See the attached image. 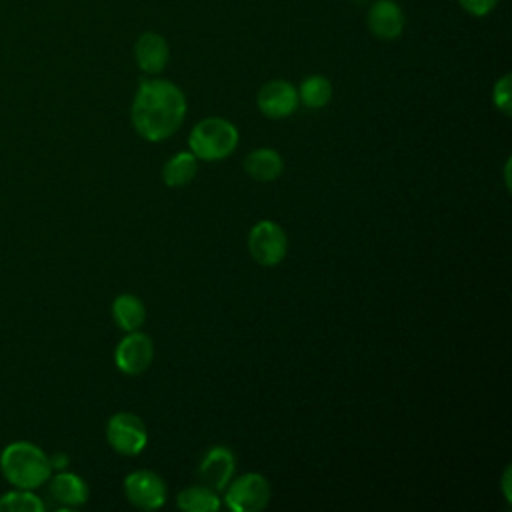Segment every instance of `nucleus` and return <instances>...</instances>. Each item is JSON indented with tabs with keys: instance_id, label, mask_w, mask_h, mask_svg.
Instances as JSON below:
<instances>
[{
	"instance_id": "nucleus-21",
	"label": "nucleus",
	"mask_w": 512,
	"mask_h": 512,
	"mask_svg": "<svg viewBox=\"0 0 512 512\" xmlns=\"http://www.w3.org/2000/svg\"><path fill=\"white\" fill-rule=\"evenodd\" d=\"M498 0H458V4L472 16H486L492 12Z\"/></svg>"
},
{
	"instance_id": "nucleus-17",
	"label": "nucleus",
	"mask_w": 512,
	"mask_h": 512,
	"mask_svg": "<svg viewBox=\"0 0 512 512\" xmlns=\"http://www.w3.org/2000/svg\"><path fill=\"white\" fill-rule=\"evenodd\" d=\"M176 506L184 512H216L222 506L218 492L204 484L188 486L176 496Z\"/></svg>"
},
{
	"instance_id": "nucleus-12",
	"label": "nucleus",
	"mask_w": 512,
	"mask_h": 512,
	"mask_svg": "<svg viewBox=\"0 0 512 512\" xmlns=\"http://www.w3.org/2000/svg\"><path fill=\"white\" fill-rule=\"evenodd\" d=\"M168 56H170V50L164 36L156 32H144L136 38L134 58L142 72L146 74L162 72L168 64Z\"/></svg>"
},
{
	"instance_id": "nucleus-3",
	"label": "nucleus",
	"mask_w": 512,
	"mask_h": 512,
	"mask_svg": "<svg viewBox=\"0 0 512 512\" xmlns=\"http://www.w3.org/2000/svg\"><path fill=\"white\" fill-rule=\"evenodd\" d=\"M238 138H240L238 130L230 120L220 116H210L200 120L192 128L188 136V144H190V152L198 160L216 162V160L228 158L236 150Z\"/></svg>"
},
{
	"instance_id": "nucleus-4",
	"label": "nucleus",
	"mask_w": 512,
	"mask_h": 512,
	"mask_svg": "<svg viewBox=\"0 0 512 512\" xmlns=\"http://www.w3.org/2000/svg\"><path fill=\"white\" fill-rule=\"evenodd\" d=\"M272 496L270 482L258 472H244L226 484L224 504L234 512H260Z\"/></svg>"
},
{
	"instance_id": "nucleus-20",
	"label": "nucleus",
	"mask_w": 512,
	"mask_h": 512,
	"mask_svg": "<svg viewBox=\"0 0 512 512\" xmlns=\"http://www.w3.org/2000/svg\"><path fill=\"white\" fill-rule=\"evenodd\" d=\"M492 102L494 106L504 114H512V98H510V74H504L500 80H496L492 90Z\"/></svg>"
},
{
	"instance_id": "nucleus-16",
	"label": "nucleus",
	"mask_w": 512,
	"mask_h": 512,
	"mask_svg": "<svg viewBox=\"0 0 512 512\" xmlns=\"http://www.w3.org/2000/svg\"><path fill=\"white\" fill-rule=\"evenodd\" d=\"M196 170H198V158L190 150L178 152L166 160L162 168V180L170 188H180L194 180Z\"/></svg>"
},
{
	"instance_id": "nucleus-2",
	"label": "nucleus",
	"mask_w": 512,
	"mask_h": 512,
	"mask_svg": "<svg viewBox=\"0 0 512 512\" xmlns=\"http://www.w3.org/2000/svg\"><path fill=\"white\" fill-rule=\"evenodd\" d=\"M0 472L14 488L34 490L48 482L52 466L48 454L26 440L10 442L0 454Z\"/></svg>"
},
{
	"instance_id": "nucleus-14",
	"label": "nucleus",
	"mask_w": 512,
	"mask_h": 512,
	"mask_svg": "<svg viewBox=\"0 0 512 512\" xmlns=\"http://www.w3.org/2000/svg\"><path fill=\"white\" fill-rule=\"evenodd\" d=\"M244 170L258 182H272L284 170V160L274 148H256L244 158Z\"/></svg>"
},
{
	"instance_id": "nucleus-1",
	"label": "nucleus",
	"mask_w": 512,
	"mask_h": 512,
	"mask_svg": "<svg viewBox=\"0 0 512 512\" xmlns=\"http://www.w3.org/2000/svg\"><path fill=\"white\" fill-rule=\"evenodd\" d=\"M186 118V96L170 80H144L140 82L130 120L134 130L150 142L170 138Z\"/></svg>"
},
{
	"instance_id": "nucleus-19",
	"label": "nucleus",
	"mask_w": 512,
	"mask_h": 512,
	"mask_svg": "<svg viewBox=\"0 0 512 512\" xmlns=\"http://www.w3.org/2000/svg\"><path fill=\"white\" fill-rule=\"evenodd\" d=\"M44 502L32 490L14 488L0 496V512H42Z\"/></svg>"
},
{
	"instance_id": "nucleus-11",
	"label": "nucleus",
	"mask_w": 512,
	"mask_h": 512,
	"mask_svg": "<svg viewBox=\"0 0 512 512\" xmlns=\"http://www.w3.org/2000/svg\"><path fill=\"white\" fill-rule=\"evenodd\" d=\"M368 30L380 40H394L404 30V12L394 0H376L366 16Z\"/></svg>"
},
{
	"instance_id": "nucleus-13",
	"label": "nucleus",
	"mask_w": 512,
	"mask_h": 512,
	"mask_svg": "<svg viewBox=\"0 0 512 512\" xmlns=\"http://www.w3.org/2000/svg\"><path fill=\"white\" fill-rule=\"evenodd\" d=\"M48 480H50L48 492H50L52 500L58 502L60 506L76 508L88 500V486L78 474L60 470L56 476H52Z\"/></svg>"
},
{
	"instance_id": "nucleus-6",
	"label": "nucleus",
	"mask_w": 512,
	"mask_h": 512,
	"mask_svg": "<svg viewBox=\"0 0 512 512\" xmlns=\"http://www.w3.org/2000/svg\"><path fill=\"white\" fill-rule=\"evenodd\" d=\"M106 440L122 456H136L148 444L146 424L134 412H116L106 422Z\"/></svg>"
},
{
	"instance_id": "nucleus-8",
	"label": "nucleus",
	"mask_w": 512,
	"mask_h": 512,
	"mask_svg": "<svg viewBox=\"0 0 512 512\" xmlns=\"http://www.w3.org/2000/svg\"><path fill=\"white\" fill-rule=\"evenodd\" d=\"M154 358V344L148 334L134 330L126 332V336L118 342L114 350V362L116 368L122 374L128 376H138L144 374Z\"/></svg>"
},
{
	"instance_id": "nucleus-22",
	"label": "nucleus",
	"mask_w": 512,
	"mask_h": 512,
	"mask_svg": "<svg viewBox=\"0 0 512 512\" xmlns=\"http://www.w3.org/2000/svg\"><path fill=\"white\" fill-rule=\"evenodd\" d=\"M48 458H50L52 470H54V468H56V470H64V468L68 466V456L62 454V452H56V454H52V456H48Z\"/></svg>"
},
{
	"instance_id": "nucleus-23",
	"label": "nucleus",
	"mask_w": 512,
	"mask_h": 512,
	"mask_svg": "<svg viewBox=\"0 0 512 512\" xmlns=\"http://www.w3.org/2000/svg\"><path fill=\"white\" fill-rule=\"evenodd\" d=\"M508 484H510V466L504 470V476H502V486H504V498H506V502H510V500H512Z\"/></svg>"
},
{
	"instance_id": "nucleus-15",
	"label": "nucleus",
	"mask_w": 512,
	"mask_h": 512,
	"mask_svg": "<svg viewBox=\"0 0 512 512\" xmlns=\"http://www.w3.org/2000/svg\"><path fill=\"white\" fill-rule=\"evenodd\" d=\"M112 318L124 332L140 330L146 320L144 302L136 294H120L112 302Z\"/></svg>"
},
{
	"instance_id": "nucleus-7",
	"label": "nucleus",
	"mask_w": 512,
	"mask_h": 512,
	"mask_svg": "<svg viewBox=\"0 0 512 512\" xmlns=\"http://www.w3.org/2000/svg\"><path fill=\"white\" fill-rule=\"evenodd\" d=\"M166 484L152 470H134L124 478V496L140 510H158L166 502Z\"/></svg>"
},
{
	"instance_id": "nucleus-5",
	"label": "nucleus",
	"mask_w": 512,
	"mask_h": 512,
	"mask_svg": "<svg viewBox=\"0 0 512 512\" xmlns=\"http://www.w3.org/2000/svg\"><path fill=\"white\" fill-rule=\"evenodd\" d=\"M248 252L260 266H276L288 252V236L274 220H260L248 232Z\"/></svg>"
},
{
	"instance_id": "nucleus-18",
	"label": "nucleus",
	"mask_w": 512,
	"mask_h": 512,
	"mask_svg": "<svg viewBox=\"0 0 512 512\" xmlns=\"http://www.w3.org/2000/svg\"><path fill=\"white\" fill-rule=\"evenodd\" d=\"M332 98V84L322 74L308 76L298 88V100L306 108H324Z\"/></svg>"
},
{
	"instance_id": "nucleus-9",
	"label": "nucleus",
	"mask_w": 512,
	"mask_h": 512,
	"mask_svg": "<svg viewBox=\"0 0 512 512\" xmlns=\"http://www.w3.org/2000/svg\"><path fill=\"white\" fill-rule=\"evenodd\" d=\"M258 110L272 120L288 118L296 112L300 100H298V90L288 82V80H270L266 82L256 96Z\"/></svg>"
},
{
	"instance_id": "nucleus-10",
	"label": "nucleus",
	"mask_w": 512,
	"mask_h": 512,
	"mask_svg": "<svg viewBox=\"0 0 512 512\" xmlns=\"http://www.w3.org/2000/svg\"><path fill=\"white\" fill-rule=\"evenodd\" d=\"M234 470H236L234 452L226 446H212L198 464V478H200V484L212 488L214 492H220L232 480Z\"/></svg>"
}]
</instances>
